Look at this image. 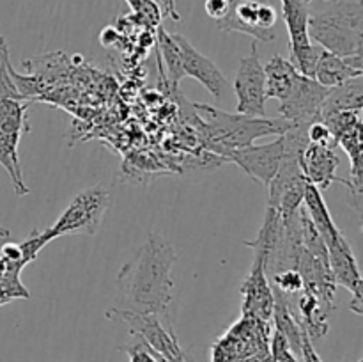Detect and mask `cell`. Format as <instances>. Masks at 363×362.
Instances as JSON below:
<instances>
[{
  "instance_id": "cell-1",
  "label": "cell",
  "mask_w": 363,
  "mask_h": 362,
  "mask_svg": "<svg viewBox=\"0 0 363 362\" xmlns=\"http://www.w3.org/2000/svg\"><path fill=\"white\" fill-rule=\"evenodd\" d=\"M177 254L163 234L151 233L117 275V298L126 311L165 312L172 302V266Z\"/></svg>"
},
{
  "instance_id": "cell-2",
  "label": "cell",
  "mask_w": 363,
  "mask_h": 362,
  "mask_svg": "<svg viewBox=\"0 0 363 362\" xmlns=\"http://www.w3.org/2000/svg\"><path fill=\"white\" fill-rule=\"evenodd\" d=\"M303 206L311 216L312 224L325 241L333 280H335L337 286L346 287L353 295V300L350 304L351 311L357 312V314H363V280L357 258H354L350 241L344 238V234L333 222V216L326 206L325 199H323L321 190L315 188L314 185L305 187Z\"/></svg>"
},
{
  "instance_id": "cell-3",
  "label": "cell",
  "mask_w": 363,
  "mask_h": 362,
  "mask_svg": "<svg viewBox=\"0 0 363 362\" xmlns=\"http://www.w3.org/2000/svg\"><path fill=\"white\" fill-rule=\"evenodd\" d=\"M308 38L319 48L339 57H363V4L339 0L308 16Z\"/></svg>"
},
{
  "instance_id": "cell-4",
  "label": "cell",
  "mask_w": 363,
  "mask_h": 362,
  "mask_svg": "<svg viewBox=\"0 0 363 362\" xmlns=\"http://www.w3.org/2000/svg\"><path fill=\"white\" fill-rule=\"evenodd\" d=\"M208 112L209 144L220 153L229 149L250 146L255 138L266 135H284L293 124L286 119H268V117H250L243 114H227L211 106L199 105Z\"/></svg>"
},
{
  "instance_id": "cell-5",
  "label": "cell",
  "mask_w": 363,
  "mask_h": 362,
  "mask_svg": "<svg viewBox=\"0 0 363 362\" xmlns=\"http://www.w3.org/2000/svg\"><path fill=\"white\" fill-rule=\"evenodd\" d=\"M110 194L103 187H92L71 199L67 208L48 229L38 231L43 247L64 234H96L108 209Z\"/></svg>"
},
{
  "instance_id": "cell-6",
  "label": "cell",
  "mask_w": 363,
  "mask_h": 362,
  "mask_svg": "<svg viewBox=\"0 0 363 362\" xmlns=\"http://www.w3.org/2000/svg\"><path fill=\"white\" fill-rule=\"evenodd\" d=\"M28 102L14 98H0V165L7 170L16 195H27L28 187L23 181L18 146L23 131H28Z\"/></svg>"
},
{
  "instance_id": "cell-7",
  "label": "cell",
  "mask_w": 363,
  "mask_h": 362,
  "mask_svg": "<svg viewBox=\"0 0 363 362\" xmlns=\"http://www.w3.org/2000/svg\"><path fill=\"white\" fill-rule=\"evenodd\" d=\"M227 13L216 27L223 32H241L268 43L275 39L279 13L269 0H225Z\"/></svg>"
},
{
  "instance_id": "cell-8",
  "label": "cell",
  "mask_w": 363,
  "mask_h": 362,
  "mask_svg": "<svg viewBox=\"0 0 363 362\" xmlns=\"http://www.w3.org/2000/svg\"><path fill=\"white\" fill-rule=\"evenodd\" d=\"M234 92L238 105L236 112L250 117H266V75L264 66L259 57L257 43H254L250 53L240 60Z\"/></svg>"
},
{
  "instance_id": "cell-9",
  "label": "cell",
  "mask_w": 363,
  "mask_h": 362,
  "mask_svg": "<svg viewBox=\"0 0 363 362\" xmlns=\"http://www.w3.org/2000/svg\"><path fill=\"white\" fill-rule=\"evenodd\" d=\"M328 92L330 89L319 84L315 78L300 73L289 94L280 102V119L289 121L291 124H311L319 121Z\"/></svg>"
},
{
  "instance_id": "cell-10",
  "label": "cell",
  "mask_w": 363,
  "mask_h": 362,
  "mask_svg": "<svg viewBox=\"0 0 363 362\" xmlns=\"http://www.w3.org/2000/svg\"><path fill=\"white\" fill-rule=\"evenodd\" d=\"M252 251H254V263L241 283V295H243L241 312L243 316L269 322L273 312V302H275L268 279L269 252L264 248H252Z\"/></svg>"
},
{
  "instance_id": "cell-11",
  "label": "cell",
  "mask_w": 363,
  "mask_h": 362,
  "mask_svg": "<svg viewBox=\"0 0 363 362\" xmlns=\"http://www.w3.org/2000/svg\"><path fill=\"white\" fill-rule=\"evenodd\" d=\"M284 149H286L284 135H279V138H275L269 144H250L243 146V148L229 149V151L223 153V156L240 165L252 180L261 183L262 187H268L275 177L277 170H279L280 162H282Z\"/></svg>"
},
{
  "instance_id": "cell-12",
  "label": "cell",
  "mask_w": 363,
  "mask_h": 362,
  "mask_svg": "<svg viewBox=\"0 0 363 362\" xmlns=\"http://www.w3.org/2000/svg\"><path fill=\"white\" fill-rule=\"evenodd\" d=\"M174 41L177 43L183 60L184 77H191L208 89L209 94L216 99H222L227 94L229 82L223 77L222 71L216 67V64L206 55H202L186 38L181 34H172Z\"/></svg>"
},
{
  "instance_id": "cell-13",
  "label": "cell",
  "mask_w": 363,
  "mask_h": 362,
  "mask_svg": "<svg viewBox=\"0 0 363 362\" xmlns=\"http://www.w3.org/2000/svg\"><path fill=\"white\" fill-rule=\"evenodd\" d=\"M340 160L332 144H311L308 142L300 155V169L305 180L319 190H326L330 185L339 181L335 176Z\"/></svg>"
},
{
  "instance_id": "cell-14",
  "label": "cell",
  "mask_w": 363,
  "mask_h": 362,
  "mask_svg": "<svg viewBox=\"0 0 363 362\" xmlns=\"http://www.w3.org/2000/svg\"><path fill=\"white\" fill-rule=\"evenodd\" d=\"M357 77H363V57H339L321 48L312 78L333 89Z\"/></svg>"
},
{
  "instance_id": "cell-15",
  "label": "cell",
  "mask_w": 363,
  "mask_h": 362,
  "mask_svg": "<svg viewBox=\"0 0 363 362\" xmlns=\"http://www.w3.org/2000/svg\"><path fill=\"white\" fill-rule=\"evenodd\" d=\"M266 75V99L282 102L293 89L294 80L300 75L293 62L282 55H273L264 66Z\"/></svg>"
},
{
  "instance_id": "cell-16",
  "label": "cell",
  "mask_w": 363,
  "mask_h": 362,
  "mask_svg": "<svg viewBox=\"0 0 363 362\" xmlns=\"http://www.w3.org/2000/svg\"><path fill=\"white\" fill-rule=\"evenodd\" d=\"M333 309L323 304L315 295L301 291L298 298V312H300V325L311 339L326 336L328 332V316Z\"/></svg>"
},
{
  "instance_id": "cell-17",
  "label": "cell",
  "mask_w": 363,
  "mask_h": 362,
  "mask_svg": "<svg viewBox=\"0 0 363 362\" xmlns=\"http://www.w3.org/2000/svg\"><path fill=\"white\" fill-rule=\"evenodd\" d=\"M273 291V312L272 318L275 319V330H279L284 337L287 339V343L291 344L293 351L296 353V357H300L301 351V341H303L305 330L300 325L298 318H294L293 311H291V302L287 295L280 293V291Z\"/></svg>"
},
{
  "instance_id": "cell-18",
  "label": "cell",
  "mask_w": 363,
  "mask_h": 362,
  "mask_svg": "<svg viewBox=\"0 0 363 362\" xmlns=\"http://www.w3.org/2000/svg\"><path fill=\"white\" fill-rule=\"evenodd\" d=\"M363 109V80L362 77L353 78L339 87L330 89L321 109V119L326 114L342 112V110H362Z\"/></svg>"
},
{
  "instance_id": "cell-19",
  "label": "cell",
  "mask_w": 363,
  "mask_h": 362,
  "mask_svg": "<svg viewBox=\"0 0 363 362\" xmlns=\"http://www.w3.org/2000/svg\"><path fill=\"white\" fill-rule=\"evenodd\" d=\"M156 41H158L160 53H162L163 59H165V67H167V73H169L170 87L177 89L179 87L181 80L184 78L179 46H177V43L174 41L172 34L163 31V27H158V32H156Z\"/></svg>"
},
{
  "instance_id": "cell-20",
  "label": "cell",
  "mask_w": 363,
  "mask_h": 362,
  "mask_svg": "<svg viewBox=\"0 0 363 362\" xmlns=\"http://www.w3.org/2000/svg\"><path fill=\"white\" fill-rule=\"evenodd\" d=\"M126 2L131 7V11L137 14L138 20L144 21L147 27H160L163 11L156 0H126Z\"/></svg>"
},
{
  "instance_id": "cell-21",
  "label": "cell",
  "mask_w": 363,
  "mask_h": 362,
  "mask_svg": "<svg viewBox=\"0 0 363 362\" xmlns=\"http://www.w3.org/2000/svg\"><path fill=\"white\" fill-rule=\"evenodd\" d=\"M268 353L275 362H300L296 353L293 351V348H291V344L287 343V339L279 330H275L272 334V337H269Z\"/></svg>"
},
{
  "instance_id": "cell-22",
  "label": "cell",
  "mask_w": 363,
  "mask_h": 362,
  "mask_svg": "<svg viewBox=\"0 0 363 362\" xmlns=\"http://www.w3.org/2000/svg\"><path fill=\"white\" fill-rule=\"evenodd\" d=\"M123 350L130 357V362H162L160 355H156V351L144 339H140L133 346H124Z\"/></svg>"
},
{
  "instance_id": "cell-23",
  "label": "cell",
  "mask_w": 363,
  "mask_h": 362,
  "mask_svg": "<svg viewBox=\"0 0 363 362\" xmlns=\"http://www.w3.org/2000/svg\"><path fill=\"white\" fill-rule=\"evenodd\" d=\"M307 138L311 144H332L335 146L333 142L332 133H330L328 126H326L323 121H314L307 126Z\"/></svg>"
},
{
  "instance_id": "cell-24",
  "label": "cell",
  "mask_w": 363,
  "mask_h": 362,
  "mask_svg": "<svg viewBox=\"0 0 363 362\" xmlns=\"http://www.w3.org/2000/svg\"><path fill=\"white\" fill-rule=\"evenodd\" d=\"M300 357L303 358V362H323L321 357L318 355V351H315L314 344H312V339L307 336V332H305L303 341H301Z\"/></svg>"
},
{
  "instance_id": "cell-25",
  "label": "cell",
  "mask_w": 363,
  "mask_h": 362,
  "mask_svg": "<svg viewBox=\"0 0 363 362\" xmlns=\"http://www.w3.org/2000/svg\"><path fill=\"white\" fill-rule=\"evenodd\" d=\"M156 2H158V6L162 7L165 16H170L174 21H181V14L177 13L176 2H174V0H156Z\"/></svg>"
},
{
  "instance_id": "cell-26",
  "label": "cell",
  "mask_w": 363,
  "mask_h": 362,
  "mask_svg": "<svg viewBox=\"0 0 363 362\" xmlns=\"http://www.w3.org/2000/svg\"><path fill=\"white\" fill-rule=\"evenodd\" d=\"M326 2H330V0H326Z\"/></svg>"
},
{
  "instance_id": "cell-27",
  "label": "cell",
  "mask_w": 363,
  "mask_h": 362,
  "mask_svg": "<svg viewBox=\"0 0 363 362\" xmlns=\"http://www.w3.org/2000/svg\"><path fill=\"white\" fill-rule=\"evenodd\" d=\"M358 362H363V361H358Z\"/></svg>"
}]
</instances>
